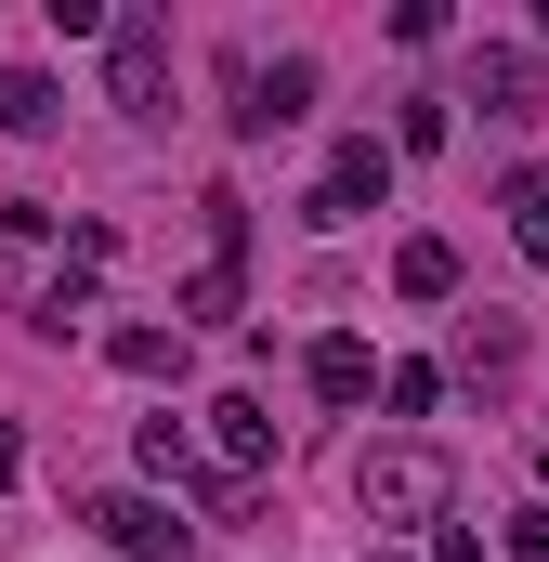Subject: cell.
I'll use <instances>...</instances> for the list:
<instances>
[{"label": "cell", "mask_w": 549, "mask_h": 562, "mask_svg": "<svg viewBox=\"0 0 549 562\" xmlns=\"http://www.w3.org/2000/svg\"><path fill=\"white\" fill-rule=\"evenodd\" d=\"M393 288H406V301H445V288H458V249H445V236H406V249H393Z\"/></svg>", "instance_id": "cell-14"}, {"label": "cell", "mask_w": 549, "mask_h": 562, "mask_svg": "<svg viewBox=\"0 0 549 562\" xmlns=\"http://www.w3.org/2000/svg\"><path fill=\"white\" fill-rule=\"evenodd\" d=\"M497 562H549V510H511V537H497Z\"/></svg>", "instance_id": "cell-18"}, {"label": "cell", "mask_w": 549, "mask_h": 562, "mask_svg": "<svg viewBox=\"0 0 549 562\" xmlns=\"http://www.w3.org/2000/svg\"><path fill=\"white\" fill-rule=\"evenodd\" d=\"M380 196H393V144H380V132H354L340 157H327V170H314V196H301V223H327V236H340V223H367Z\"/></svg>", "instance_id": "cell-4"}, {"label": "cell", "mask_w": 549, "mask_h": 562, "mask_svg": "<svg viewBox=\"0 0 549 562\" xmlns=\"http://www.w3.org/2000/svg\"><path fill=\"white\" fill-rule=\"evenodd\" d=\"M13 471H26V431H13V419H0V497H13Z\"/></svg>", "instance_id": "cell-20"}, {"label": "cell", "mask_w": 549, "mask_h": 562, "mask_svg": "<svg viewBox=\"0 0 549 562\" xmlns=\"http://www.w3.org/2000/svg\"><path fill=\"white\" fill-rule=\"evenodd\" d=\"M144 471H157V484H197V445H183V419H144Z\"/></svg>", "instance_id": "cell-15"}, {"label": "cell", "mask_w": 549, "mask_h": 562, "mask_svg": "<svg viewBox=\"0 0 549 562\" xmlns=\"http://www.w3.org/2000/svg\"><path fill=\"white\" fill-rule=\"evenodd\" d=\"M92 537L119 562H183V524H170L157 497H92Z\"/></svg>", "instance_id": "cell-7"}, {"label": "cell", "mask_w": 549, "mask_h": 562, "mask_svg": "<svg viewBox=\"0 0 549 562\" xmlns=\"http://www.w3.org/2000/svg\"><path fill=\"white\" fill-rule=\"evenodd\" d=\"M210 431H223V458H236V471L262 484V458H274V419H262V393H223V406H210Z\"/></svg>", "instance_id": "cell-10"}, {"label": "cell", "mask_w": 549, "mask_h": 562, "mask_svg": "<svg viewBox=\"0 0 549 562\" xmlns=\"http://www.w3.org/2000/svg\"><path fill=\"white\" fill-rule=\"evenodd\" d=\"M458 105H484V119H537V105H549L537 53H524V40H484V53H471V79H458Z\"/></svg>", "instance_id": "cell-6"}, {"label": "cell", "mask_w": 549, "mask_h": 562, "mask_svg": "<svg viewBox=\"0 0 549 562\" xmlns=\"http://www.w3.org/2000/svg\"><path fill=\"white\" fill-rule=\"evenodd\" d=\"M432 562H497V550H484L471 524H445V537H432Z\"/></svg>", "instance_id": "cell-19"}, {"label": "cell", "mask_w": 549, "mask_h": 562, "mask_svg": "<svg viewBox=\"0 0 549 562\" xmlns=\"http://www.w3.org/2000/svg\"><path fill=\"white\" fill-rule=\"evenodd\" d=\"M458 367H471V380H511V367H524V327H511V314H471V327H458Z\"/></svg>", "instance_id": "cell-12"}, {"label": "cell", "mask_w": 549, "mask_h": 562, "mask_svg": "<svg viewBox=\"0 0 549 562\" xmlns=\"http://www.w3.org/2000/svg\"><path fill=\"white\" fill-rule=\"evenodd\" d=\"M105 105H119V119H170V26H157V13H119V40H105Z\"/></svg>", "instance_id": "cell-3"}, {"label": "cell", "mask_w": 549, "mask_h": 562, "mask_svg": "<svg viewBox=\"0 0 549 562\" xmlns=\"http://www.w3.org/2000/svg\"><path fill=\"white\" fill-rule=\"evenodd\" d=\"M537 484H549V458H537Z\"/></svg>", "instance_id": "cell-22"}, {"label": "cell", "mask_w": 549, "mask_h": 562, "mask_svg": "<svg viewBox=\"0 0 549 562\" xmlns=\"http://www.w3.org/2000/svg\"><path fill=\"white\" fill-rule=\"evenodd\" d=\"M445 406V367H393V419H432Z\"/></svg>", "instance_id": "cell-17"}, {"label": "cell", "mask_w": 549, "mask_h": 562, "mask_svg": "<svg viewBox=\"0 0 549 562\" xmlns=\"http://www.w3.org/2000/svg\"><path fill=\"white\" fill-rule=\"evenodd\" d=\"M197 223H210V262L183 276V314H210V327H223V314L249 301V196H236V183H210V196H197Z\"/></svg>", "instance_id": "cell-2"}, {"label": "cell", "mask_w": 549, "mask_h": 562, "mask_svg": "<svg viewBox=\"0 0 549 562\" xmlns=\"http://www.w3.org/2000/svg\"><path fill=\"white\" fill-rule=\"evenodd\" d=\"M445 132H458V105H445V92H418L406 119H393V144H406V157H432V144H445Z\"/></svg>", "instance_id": "cell-16"}, {"label": "cell", "mask_w": 549, "mask_h": 562, "mask_svg": "<svg viewBox=\"0 0 549 562\" xmlns=\"http://www.w3.org/2000/svg\"><path fill=\"white\" fill-rule=\"evenodd\" d=\"M354 510H367L380 537H445L458 458H445V445H367V458H354Z\"/></svg>", "instance_id": "cell-1"}, {"label": "cell", "mask_w": 549, "mask_h": 562, "mask_svg": "<svg viewBox=\"0 0 549 562\" xmlns=\"http://www.w3.org/2000/svg\"><path fill=\"white\" fill-rule=\"evenodd\" d=\"M53 119H66V92H53L40 66H0V132H13V144H40Z\"/></svg>", "instance_id": "cell-9"}, {"label": "cell", "mask_w": 549, "mask_h": 562, "mask_svg": "<svg viewBox=\"0 0 549 562\" xmlns=\"http://www.w3.org/2000/svg\"><path fill=\"white\" fill-rule=\"evenodd\" d=\"M497 210H511V249L549 276V170H511V183H497Z\"/></svg>", "instance_id": "cell-11"}, {"label": "cell", "mask_w": 549, "mask_h": 562, "mask_svg": "<svg viewBox=\"0 0 549 562\" xmlns=\"http://www.w3.org/2000/svg\"><path fill=\"white\" fill-rule=\"evenodd\" d=\"M119 380H183V327H119Z\"/></svg>", "instance_id": "cell-13"}, {"label": "cell", "mask_w": 549, "mask_h": 562, "mask_svg": "<svg viewBox=\"0 0 549 562\" xmlns=\"http://www.w3.org/2000/svg\"><path fill=\"white\" fill-rule=\"evenodd\" d=\"M314 393H327V406H367V393H393V380H380L367 340H314Z\"/></svg>", "instance_id": "cell-8"}, {"label": "cell", "mask_w": 549, "mask_h": 562, "mask_svg": "<svg viewBox=\"0 0 549 562\" xmlns=\"http://www.w3.org/2000/svg\"><path fill=\"white\" fill-rule=\"evenodd\" d=\"M314 119V53H274V66H236V132L274 144V132H301Z\"/></svg>", "instance_id": "cell-5"}, {"label": "cell", "mask_w": 549, "mask_h": 562, "mask_svg": "<svg viewBox=\"0 0 549 562\" xmlns=\"http://www.w3.org/2000/svg\"><path fill=\"white\" fill-rule=\"evenodd\" d=\"M367 562H406V550H367Z\"/></svg>", "instance_id": "cell-21"}]
</instances>
